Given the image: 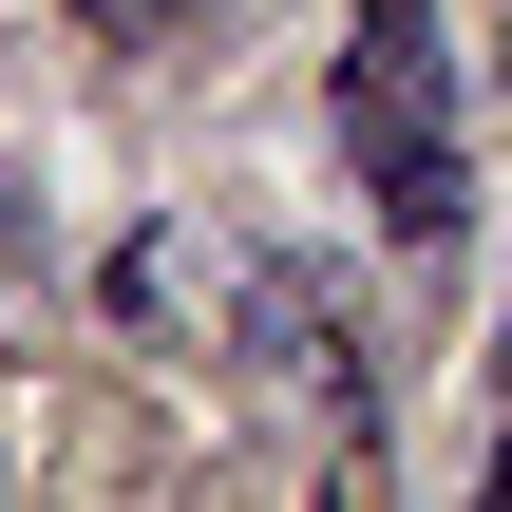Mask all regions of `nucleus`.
<instances>
[{
    "label": "nucleus",
    "instance_id": "1",
    "mask_svg": "<svg viewBox=\"0 0 512 512\" xmlns=\"http://www.w3.org/2000/svg\"><path fill=\"white\" fill-rule=\"evenodd\" d=\"M342 171L399 247H456L475 152H456V0H361L342 38Z\"/></svg>",
    "mask_w": 512,
    "mask_h": 512
},
{
    "label": "nucleus",
    "instance_id": "2",
    "mask_svg": "<svg viewBox=\"0 0 512 512\" xmlns=\"http://www.w3.org/2000/svg\"><path fill=\"white\" fill-rule=\"evenodd\" d=\"M247 342H266L285 380H342V304H323V285H285V266L247 285Z\"/></svg>",
    "mask_w": 512,
    "mask_h": 512
},
{
    "label": "nucleus",
    "instance_id": "3",
    "mask_svg": "<svg viewBox=\"0 0 512 512\" xmlns=\"http://www.w3.org/2000/svg\"><path fill=\"white\" fill-rule=\"evenodd\" d=\"M76 19H95V38H171L190 0H76Z\"/></svg>",
    "mask_w": 512,
    "mask_h": 512
},
{
    "label": "nucleus",
    "instance_id": "4",
    "mask_svg": "<svg viewBox=\"0 0 512 512\" xmlns=\"http://www.w3.org/2000/svg\"><path fill=\"white\" fill-rule=\"evenodd\" d=\"M494 494H512V456H494Z\"/></svg>",
    "mask_w": 512,
    "mask_h": 512
}]
</instances>
